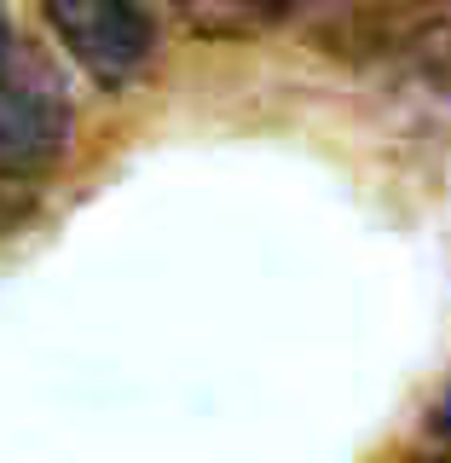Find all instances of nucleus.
Returning <instances> with one entry per match:
<instances>
[{
  "instance_id": "nucleus-2",
  "label": "nucleus",
  "mask_w": 451,
  "mask_h": 463,
  "mask_svg": "<svg viewBox=\"0 0 451 463\" xmlns=\"http://www.w3.org/2000/svg\"><path fill=\"white\" fill-rule=\"evenodd\" d=\"M58 47L99 87H134L156 58V24L145 0H41Z\"/></svg>"
},
{
  "instance_id": "nucleus-1",
  "label": "nucleus",
  "mask_w": 451,
  "mask_h": 463,
  "mask_svg": "<svg viewBox=\"0 0 451 463\" xmlns=\"http://www.w3.org/2000/svg\"><path fill=\"white\" fill-rule=\"evenodd\" d=\"M70 145V99L52 64L12 29L0 6V238L47 197Z\"/></svg>"
},
{
  "instance_id": "nucleus-3",
  "label": "nucleus",
  "mask_w": 451,
  "mask_h": 463,
  "mask_svg": "<svg viewBox=\"0 0 451 463\" xmlns=\"http://www.w3.org/2000/svg\"><path fill=\"white\" fill-rule=\"evenodd\" d=\"M428 434H434V440H446V446H451V394H446V400H440V405L428 411Z\"/></svg>"
},
{
  "instance_id": "nucleus-4",
  "label": "nucleus",
  "mask_w": 451,
  "mask_h": 463,
  "mask_svg": "<svg viewBox=\"0 0 451 463\" xmlns=\"http://www.w3.org/2000/svg\"><path fill=\"white\" fill-rule=\"evenodd\" d=\"M238 6H243V0H238Z\"/></svg>"
}]
</instances>
